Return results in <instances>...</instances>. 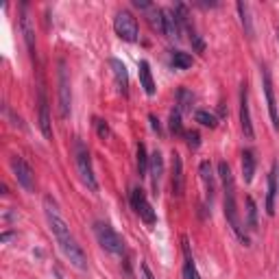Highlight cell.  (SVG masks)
Segmentation results:
<instances>
[{
  "instance_id": "23",
  "label": "cell",
  "mask_w": 279,
  "mask_h": 279,
  "mask_svg": "<svg viewBox=\"0 0 279 279\" xmlns=\"http://www.w3.org/2000/svg\"><path fill=\"white\" fill-rule=\"evenodd\" d=\"M175 16H177V20H179V26H181V33L185 31V33H190V35H194L192 33V26H190V16H188V7L185 5H177L175 7Z\"/></svg>"
},
{
  "instance_id": "19",
  "label": "cell",
  "mask_w": 279,
  "mask_h": 279,
  "mask_svg": "<svg viewBox=\"0 0 279 279\" xmlns=\"http://www.w3.org/2000/svg\"><path fill=\"white\" fill-rule=\"evenodd\" d=\"M140 83H142V88H144V92L149 96L155 94V81H153L149 61H140Z\"/></svg>"
},
{
  "instance_id": "10",
  "label": "cell",
  "mask_w": 279,
  "mask_h": 279,
  "mask_svg": "<svg viewBox=\"0 0 279 279\" xmlns=\"http://www.w3.org/2000/svg\"><path fill=\"white\" fill-rule=\"evenodd\" d=\"M240 124H242V133L247 140H253L255 137V131H253V122H251V111H249V90H247V83H242L240 88Z\"/></svg>"
},
{
  "instance_id": "34",
  "label": "cell",
  "mask_w": 279,
  "mask_h": 279,
  "mask_svg": "<svg viewBox=\"0 0 279 279\" xmlns=\"http://www.w3.org/2000/svg\"><path fill=\"white\" fill-rule=\"evenodd\" d=\"M133 5L137 9H151V3H144V0H133Z\"/></svg>"
},
{
  "instance_id": "5",
  "label": "cell",
  "mask_w": 279,
  "mask_h": 279,
  "mask_svg": "<svg viewBox=\"0 0 279 279\" xmlns=\"http://www.w3.org/2000/svg\"><path fill=\"white\" fill-rule=\"evenodd\" d=\"M57 81H59V114L61 118L70 116V107H72V94H70V77H68V68L65 61H59V70H57Z\"/></svg>"
},
{
  "instance_id": "32",
  "label": "cell",
  "mask_w": 279,
  "mask_h": 279,
  "mask_svg": "<svg viewBox=\"0 0 279 279\" xmlns=\"http://www.w3.org/2000/svg\"><path fill=\"white\" fill-rule=\"evenodd\" d=\"M96 122V129H98V135L101 137H109V127L105 124L103 120H94Z\"/></svg>"
},
{
  "instance_id": "15",
  "label": "cell",
  "mask_w": 279,
  "mask_h": 279,
  "mask_svg": "<svg viewBox=\"0 0 279 279\" xmlns=\"http://www.w3.org/2000/svg\"><path fill=\"white\" fill-rule=\"evenodd\" d=\"M172 194H183V162L177 153H172Z\"/></svg>"
},
{
  "instance_id": "2",
  "label": "cell",
  "mask_w": 279,
  "mask_h": 279,
  "mask_svg": "<svg viewBox=\"0 0 279 279\" xmlns=\"http://www.w3.org/2000/svg\"><path fill=\"white\" fill-rule=\"evenodd\" d=\"M218 172H221V179H223V188H225V218H227L229 227L236 231L238 236L247 242L242 229H240V218H238V205H236V181H234V175H231V168L227 162H221L218 164Z\"/></svg>"
},
{
  "instance_id": "33",
  "label": "cell",
  "mask_w": 279,
  "mask_h": 279,
  "mask_svg": "<svg viewBox=\"0 0 279 279\" xmlns=\"http://www.w3.org/2000/svg\"><path fill=\"white\" fill-rule=\"evenodd\" d=\"M192 42H194V46H196L198 52H203L205 46H203V42H201V37H198V35H192Z\"/></svg>"
},
{
  "instance_id": "36",
  "label": "cell",
  "mask_w": 279,
  "mask_h": 279,
  "mask_svg": "<svg viewBox=\"0 0 279 279\" xmlns=\"http://www.w3.org/2000/svg\"><path fill=\"white\" fill-rule=\"evenodd\" d=\"M149 120H151V124H153V129H155L157 133H159V131H162V127H159V120H157V118H155V116H151Z\"/></svg>"
},
{
  "instance_id": "22",
  "label": "cell",
  "mask_w": 279,
  "mask_h": 279,
  "mask_svg": "<svg viewBox=\"0 0 279 279\" xmlns=\"http://www.w3.org/2000/svg\"><path fill=\"white\" fill-rule=\"evenodd\" d=\"M238 13H240V22L244 26L249 39H253V22H251V13H249V5L247 3H238Z\"/></svg>"
},
{
  "instance_id": "21",
  "label": "cell",
  "mask_w": 279,
  "mask_h": 279,
  "mask_svg": "<svg viewBox=\"0 0 279 279\" xmlns=\"http://www.w3.org/2000/svg\"><path fill=\"white\" fill-rule=\"evenodd\" d=\"M183 255H185V264H183V277L185 279H201L198 277V270L194 266V260L190 255V247H188V240L183 238Z\"/></svg>"
},
{
  "instance_id": "28",
  "label": "cell",
  "mask_w": 279,
  "mask_h": 279,
  "mask_svg": "<svg viewBox=\"0 0 279 279\" xmlns=\"http://www.w3.org/2000/svg\"><path fill=\"white\" fill-rule=\"evenodd\" d=\"M170 131H172V133H175V135H183V127H181V111H179V109H175V111H172V114H170Z\"/></svg>"
},
{
  "instance_id": "1",
  "label": "cell",
  "mask_w": 279,
  "mask_h": 279,
  "mask_svg": "<svg viewBox=\"0 0 279 279\" xmlns=\"http://www.w3.org/2000/svg\"><path fill=\"white\" fill-rule=\"evenodd\" d=\"M44 214H46V221H48V227H50V231H52V236H55L59 249H61V253L68 257L70 264H72L75 268L85 270V268H88V257H85L83 249L79 247V242L75 240V236L70 234L68 223H65L63 216L59 214L57 203L52 201L50 196L44 198Z\"/></svg>"
},
{
  "instance_id": "27",
  "label": "cell",
  "mask_w": 279,
  "mask_h": 279,
  "mask_svg": "<svg viewBox=\"0 0 279 279\" xmlns=\"http://www.w3.org/2000/svg\"><path fill=\"white\" fill-rule=\"evenodd\" d=\"M196 122H201L203 124V127H210V129H214L216 127V124H218V120H216V116L214 114H210V111H196Z\"/></svg>"
},
{
  "instance_id": "11",
  "label": "cell",
  "mask_w": 279,
  "mask_h": 279,
  "mask_svg": "<svg viewBox=\"0 0 279 279\" xmlns=\"http://www.w3.org/2000/svg\"><path fill=\"white\" fill-rule=\"evenodd\" d=\"M20 29H22V35H24V42H26V48L33 57H35V31H33V22H31V16L26 11V5L22 7V16H20Z\"/></svg>"
},
{
  "instance_id": "16",
  "label": "cell",
  "mask_w": 279,
  "mask_h": 279,
  "mask_svg": "<svg viewBox=\"0 0 279 279\" xmlns=\"http://www.w3.org/2000/svg\"><path fill=\"white\" fill-rule=\"evenodd\" d=\"M149 170H151V181H153V190L157 194V188H159V179L164 175V159H162V153L155 151L151 155V164H149Z\"/></svg>"
},
{
  "instance_id": "14",
  "label": "cell",
  "mask_w": 279,
  "mask_h": 279,
  "mask_svg": "<svg viewBox=\"0 0 279 279\" xmlns=\"http://www.w3.org/2000/svg\"><path fill=\"white\" fill-rule=\"evenodd\" d=\"M162 20H164V35L166 37H170V39L181 37V26H179L175 9H162Z\"/></svg>"
},
{
  "instance_id": "26",
  "label": "cell",
  "mask_w": 279,
  "mask_h": 279,
  "mask_svg": "<svg viewBox=\"0 0 279 279\" xmlns=\"http://www.w3.org/2000/svg\"><path fill=\"white\" fill-rule=\"evenodd\" d=\"M247 225H249V229L251 231H255L257 229V210H255V203H253V198L247 196Z\"/></svg>"
},
{
  "instance_id": "35",
  "label": "cell",
  "mask_w": 279,
  "mask_h": 279,
  "mask_svg": "<svg viewBox=\"0 0 279 279\" xmlns=\"http://www.w3.org/2000/svg\"><path fill=\"white\" fill-rule=\"evenodd\" d=\"M142 275H144V279H155V277L151 275V268L146 266V264H142Z\"/></svg>"
},
{
  "instance_id": "13",
  "label": "cell",
  "mask_w": 279,
  "mask_h": 279,
  "mask_svg": "<svg viewBox=\"0 0 279 279\" xmlns=\"http://www.w3.org/2000/svg\"><path fill=\"white\" fill-rule=\"evenodd\" d=\"M277 179H279V164H273V170L268 175V196H266V212L268 216L275 214V198L279 194V188H277Z\"/></svg>"
},
{
  "instance_id": "7",
  "label": "cell",
  "mask_w": 279,
  "mask_h": 279,
  "mask_svg": "<svg viewBox=\"0 0 279 279\" xmlns=\"http://www.w3.org/2000/svg\"><path fill=\"white\" fill-rule=\"evenodd\" d=\"M11 170H13V177L18 179V183L22 185L26 192H35V175H33L31 166L20 155L11 157Z\"/></svg>"
},
{
  "instance_id": "25",
  "label": "cell",
  "mask_w": 279,
  "mask_h": 279,
  "mask_svg": "<svg viewBox=\"0 0 279 279\" xmlns=\"http://www.w3.org/2000/svg\"><path fill=\"white\" fill-rule=\"evenodd\" d=\"M172 65L179 70H188L190 65H192V57L188 55V52H181V50H177L175 55H172Z\"/></svg>"
},
{
  "instance_id": "20",
  "label": "cell",
  "mask_w": 279,
  "mask_h": 279,
  "mask_svg": "<svg viewBox=\"0 0 279 279\" xmlns=\"http://www.w3.org/2000/svg\"><path fill=\"white\" fill-rule=\"evenodd\" d=\"M253 175H255V157L251 151H244L242 153V177H244V183H251L253 181Z\"/></svg>"
},
{
  "instance_id": "9",
  "label": "cell",
  "mask_w": 279,
  "mask_h": 279,
  "mask_svg": "<svg viewBox=\"0 0 279 279\" xmlns=\"http://www.w3.org/2000/svg\"><path fill=\"white\" fill-rule=\"evenodd\" d=\"M262 83H264V94H266V105H268V116L273 122V129L279 131V111L275 103V92H273V81H270V72L262 65Z\"/></svg>"
},
{
  "instance_id": "4",
  "label": "cell",
  "mask_w": 279,
  "mask_h": 279,
  "mask_svg": "<svg viewBox=\"0 0 279 279\" xmlns=\"http://www.w3.org/2000/svg\"><path fill=\"white\" fill-rule=\"evenodd\" d=\"M94 234H96L98 244H101V247L107 251V253H111V255H122L124 253L122 238L116 234L111 225H107V223H96L94 225Z\"/></svg>"
},
{
  "instance_id": "17",
  "label": "cell",
  "mask_w": 279,
  "mask_h": 279,
  "mask_svg": "<svg viewBox=\"0 0 279 279\" xmlns=\"http://www.w3.org/2000/svg\"><path fill=\"white\" fill-rule=\"evenodd\" d=\"M109 65H111V70H114L118 90L127 92V88H129V75H127V68H124V63L120 61V59H109Z\"/></svg>"
},
{
  "instance_id": "24",
  "label": "cell",
  "mask_w": 279,
  "mask_h": 279,
  "mask_svg": "<svg viewBox=\"0 0 279 279\" xmlns=\"http://www.w3.org/2000/svg\"><path fill=\"white\" fill-rule=\"evenodd\" d=\"M149 164H151V157L146 155V146L144 144H137V170H140V177L146 175Z\"/></svg>"
},
{
  "instance_id": "31",
  "label": "cell",
  "mask_w": 279,
  "mask_h": 279,
  "mask_svg": "<svg viewBox=\"0 0 279 279\" xmlns=\"http://www.w3.org/2000/svg\"><path fill=\"white\" fill-rule=\"evenodd\" d=\"M185 140H188L190 149H198V146H201V135H198L196 131H188V133H185Z\"/></svg>"
},
{
  "instance_id": "12",
  "label": "cell",
  "mask_w": 279,
  "mask_h": 279,
  "mask_svg": "<svg viewBox=\"0 0 279 279\" xmlns=\"http://www.w3.org/2000/svg\"><path fill=\"white\" fill-rule=\"evenodd\" d=\"M39 129L46 140L52 137V127H50V116H48V101H46L44 88L39 90Z\"/></svg>"
},
{
  "instance_id": "30",
  "label": "cell",
  "mask_w": 279,
  "mask_h": 279,
  "mask_svg": "<svg viewBox=\"0 0 279 279\" xmlns=\"http://www.w3.org/2000/svg\"><path fill=\"white\" fill-rule=\"evenodd\" d=\"M151 24L155 26L157 31L164 33V20H162V9H155V7H151Z\"/></svg>"
},
{
  "instance_id": "6",
  "label": "cell",
  "mask_w": 279,
  "mask_h": 279,
  "mask_svg": "<svg viewBox=\"0 0 279 279\" xmlns=\"http://www.w3.org/2000/svg\"><path fill=\"white\" fill-rule=\"evenodd\" d=\"M114 29H116V33H118V37L124 39V42H137L140 26H137V20L131 16L129 11H118V13H116Z\"/></svg>"
},
{
  "instance_id": "3",
  "label": "cell",
  "mask_w": 279,
  "mask_h": 279,
  "mask_svg": "<svg viewBox=\"0 0 279 279\" xmlns=\"http://www.w3.org/2000/svg\"><path fill=\"white\" fill-rule=\"evenodd\" d=\"M72 153H75L77 172H79V177H81L83 185L90 192H96L98 190V183H96V177H94V168H92L90 151H88V146L83 144V140H79V137L75 140V144H72Z\"/></svg>"
},
{
  "instance_id": "29",
  "label": "cell",
  "mask_w": 279,
  "mask_h": 279,
  "mask_svg": "<svg viewBox=\"0 0 279 279\" xmlns=\"http://www.w3.org/2000/svg\"><path fill=\"white\" fill-rule=\"evenodd\" d=\"M177 98H179V111H185L192 105V101H194V96H192L185 88H181L177 92Z\"/></svg>"
},
{
  "instance_id": "8",
  "label": "cell",
  "mask_w": 279,
  "mask_h": 279,
  "mask_svg": "<svg viewBox=\"0 0 279 279\" xmlns=\"http://www.w3.org/2000/svg\"><path fill=\"white\" fill-rule=\"evenodd\" d=\"M131 207L135 210V214L142 218L146 225H155V221H157L155 210H153L151 203L146 201V194H144L142 188H133V192H131Z\"/></svg>"
},
{
  "instance_id": "18",
  "label": "cell",
  "mask_w": 279,
  "mask_h": 279,
  "mask_svg": "<svg viewBox=\"0 0 279 279\" xmlns=\"http://www.w3.org/2000/svg\"><path fill=\"white\" fill-rule=\"evenodd\" d=\"M198 172H201V179H203V183H205V192H207V198L212 201V198H214V190H216L214 170H212V164H210V162H201V166H198Z\"/></svg>"
}]
</instances>
